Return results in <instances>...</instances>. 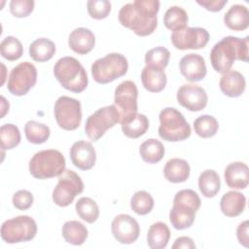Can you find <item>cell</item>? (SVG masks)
Listing matches in <instances>:
<instances>
[{"mask_svg":"<svg viewBox=\"0 0 249 249\" xmlns=\"http://www.w3.org/2000/svg\"><path fill=\"white\" fill-rule=\"evenodd\" d=\"M158 0H135L124 5L119 11L120 23L131 29L138 36L152 34L158 25Z\"/></svg>","mask_w":249,"mask_h":249,"instance_id":"1","label":"cell"},{"mask_svg":"<svg viewBox=\"0 0 249 249\" xmlns=\"http://www.w3.org/2000/svg\"><path fill=\"white\" fill-rule=\"evenodd\" d=\"M248 40V36L243 39L227 36L216 43L210 53V61L214 70L223 74L231 70L236 59L247 62Z\"/></svg>","mask_w":249,"mask_h":249,"instance_id":"2","label":"cell"},{"mask_svg":"<svg viewBox=\"0 0 249 249\" xmlns=\"http://www.w3.org/2000/svg\"><path fill=\"white\" fill-rule=\"evenodd\" d=\"M201 200L198 195L191 190L185 189L176 193L173 199V206L169 212V221L174 229L185 230L190 228L199 209Z\"/></svg>","mask_w":249,"mask_h":249,"instance_id":"3","label":"cell"},{"mask_svg":"<svg viewBox=\"0 0 249 249\" xmlns=\"http://www.w3.org/2000/svg\"><path fill=\"white\" fill-rule=\"evenodd\" d=\"M53 74L60 85L73 92H82L88 87L87 72L78 59L73 56L59 58L53 67Z\"/></svg>","mask_w":249,"mask_h":249,"instance_id":"4","label":"cell"},{"mask_svg":"<svg viewBox=\"0 0 249 249\" xmlns=\"http://www.w3.org/2000/svg\"><path fill=\"white\" fill-rule=\"evenodd\" d=\"M65 170L63 155L54 149L37 152L29 161V172L37 179H49L59 176Z\"/></svg>","mask_w":249,"mask_h":249,"instance_id":"5","label":"cell"},{"mask_svg":"<svg viewBox=\"0 0 249 249\" xmlns=\"http://www.w3.org/2000/svg\"><path fill=\"white\" fill-rule=\"evenodd\" d=\"M159 135L165 141L177 142L190 137L191 126L181 112L173 107L162 109L159 115Z\"/></svg>","mask_w":249,"mask_h":249,"instance_id":"6","label":"cell"},{"mask_svg":"<svg viewBox=\"0 0 249 249\" xmlns=\"http://www.w3.org/2000/svg\"><path fill=\"white\" fill-rule=\"evenodd\" d=\"M128 69V63L124 55L112 53L96 59L91 65V75L99 84L111 83L124 76Z\"/></svg>","mask_w":249,"mask_h":249,"instance_id":"7","label":"cell"},{"mask_svg":"<svg viewBox=\"0 0 249 249\" xmlns=\"http://www.w3.org/2000/svg\"><path fill=\"white\" fill-rule=\"evenodd\" d=\"M0 233L2 239L7 243L26 242L35 237L37 224L30 216H17L3 222Z\"/></svg>","mask_w":249,"mask_h":249,"instance_id":"8","label":"cell"},{"mask_svg":"<svg viewBox=\"0 0 249 249\" xmlns=\"http://www.w3.org/2000/svg\"><path fill=\"white\" fill-rule=\"evenodd\" d=\"M120 112L115 105H109L96 110L86 121L85 131L92 141L101 138L107 129L120 123Z\"/></svg>","mask_w":249,"mask_h":249,"instance_id":"9","label":"cell"},{"mask_svg":"<svg viewBox=\"0 0 249 249\" xmlns=\"http://www.w3.org/2000/svg\"><path fill=\"white\" fill-rule=\"evenodd\" d=\"M83 191L84 183L81 177L73 170L65 169L58 176V182L53 191V200L56 205L66 207Z\"/></svg>","mask_w":249,"mask_h":249,"instance_id":"10","label":"cell"},{"mask_svg":"<svg viewBox=\"0 0 249 249\" xmlns=\"http://www.w3.org/2000/svg\"><path fill=\"white\" fill-rule=\"evenodd\" d=\"M54 118L59 127L65 130H74L82 121L81 103L75 98L62 95L54 103Z\"/></svg>","mask_w":249,"mask_h":249,"instance_id":"11","label":"cell"},{"mask_svg":"<svg viewBox=\"0 0 249 249\" xmlns=\"http://www.w3.org/2000/svg\"><path fill=\"white\" fill-rule=\"evenodd\" d=\"M37 81V69L28 62L24 61L15 66L9 76L8 90L17 96L24 95L32 89Z\"/></svg>","mask_w":249,"mask_h":249,"instance_id":"12","label":"cell"},{"mask_svg":"<svg viewBox=\"0 0 249 249\" xmlns=\"http://www.w3.org/2000/svg\"><path fill=\"white\" fill-rule=\"evenodd\" d=\"M209 41V33L202 27H183L174 30L171 42L179 50H198L204 48Z\"/></svg>","mask_w":249,"mask_h":249,"instance_id":"13","label":"cell"},{"mask_svg":"<svg viewBox=\"0 0 249 249\" xmlns=\"http://www.w3.org/2000/svg\"><path fill=\"white\" fill-rule=\"evenodd\" d=\"M138 89L134 82L124 81L115 89L114 102L120 112L121 120L126 116L137 113Z\"/></svg>","mask_w":249,"mask_h":249,"instance_id":"14","label":"cell"},{"mask_svg":"<svg viewBox=\"0 0 249 249\" xmlns=\"http://www.w3.org/2000/svg\"><path fill=\"white\" fill-rule=\"evenodd\" d=\"M111 231L117 241L122 244H131L138 238L140 227L130 215L119 214L112 221Z\"/></svg>","mask_w":249,"mask_h":249,"instance_id":"15","label":"cell"},{"mask_svg":"<svg viewBox=\"0 0 249 249\" xmlns=\"http://www.w3.org/2000/svg\"><path fill=\"white\" fill-rule=\"evenodd\" d=\"M176 97L181 106L193 112L204 109L208 101L205 89L195 84H186L181 86L177 90Z\"/></svg>","mask_w":249,"mask_h":249,"instance_id":"16","label":"cell"},{"mask_svg":"<svg viewBox=\"0 0 249 249\" xmlns=\"http://www.w3.org/2000/svg\"><path fill=\"white\" fill-rule=\"evenodd\" d=\"M70 159L79 169L89 170L95 164L96 153L90 142L79 140L74 142L70 149Z\"/></svg>","mask_w":249,"mask_h":249,"instance_id":"17","label":"cell"},{"mask_svg":"<svg viewBox=\"0 0 249 249\" xmlns=\"http://www.w3.org/2000/svg\"><path fill=\"white\" fill-rule=\"evenodd\" d=\"M179 68L181 74L191 82L202 80L207 72L204 58L197 53L184 55L179 62Z\"/></svg>","mask_w":249,"mask_h":249,"instance_id":"18","label":"cell"},{"mask_svg":"<svg viewBox=\"0 0 249 249\" xmlns=\"http://www.w3.org/2000/svg\"><path fill=\"white\" fill-rule=\"evenodd\" d=\"M68 45L75 53L79 54H87L95 45L94 34L89 28H75L68 37Z\"/></svg>","mask_w":249,"mask_h":249,"instance_id":"19","label":"cell"},{"mask_svg":"<svg viewBox=\"0 0 249 249\" xmlns=\"http://www.w3.org/2000/svg\"><path fill=\"white\" fill-rule=\"evenodd\" d=\"M227 185L231 189H245L249 182L248 166L241 161L230 163L224 172Z\"/></svg>","mask_w":249,"mask_h":249,"instance_id":"20","label":"cell"},{"mask_svg":"<svg viewBox=\"0 0 249 249\" xmlns=\"http://www.w3.org/2000/svg\"><path fill=\"white\" fill-rule=\"evenodd\" d=\"M220 89L230 97L240 96L245 90L246 82L244 76L235 70H229L223 73L220 79Z\"/></svg>","mask_w":249,"mask_h":249,"instance_id":"21","label":"cell"},{"mask_svg":"<svg viewBox=\"0 0 249 249\" xmlns=\"http://www.w3.org/2000/svg\"><path fill=\"white\" fill-rule=\"evenodd\" d=\"M123 133L128 138H138L146 133L149 128L148 118L140 113H134L123 118L121 121Z\"/></svg>","mask_w":249,"mask_h":249,"instance_id":"22","label":"cell"},{"mask_svg":"<svg viewBox=\"0 0 249 249\" xmlns=\"http://www.w3.org/2000/svg\"><path fill=\"white\" fill-rule=\"evenodd\" d=\"M224 22L231 30H245L249 25L248 9L241 4L232 5L225 14Z\"/></svg>","mask_w":249,"mask_h":249,"instance_id":"23","label":"cell"},{"mask_svg":"<svg viewBox=\"0 0 249 249\" xmlns=\"http://www.w3.org/2000/svg\"><path fill=\"white\" fill-rule=\"evenodd\" d=\"M141 81L148 91L160 92L165 88L167 78L164 70L146 65L141 72Z\"/></svg>","mask_w":249,"mask_h":249,"instance_id":"24","label":"cell"},{"mask_svg":"<svg viewBox=\"0 0 249 249\" xmlns=\"http://www.w3.org/2000/svg\"><path fill=\"white\" fill-rule=\"evenodd\" d=\"M246 205V197L239 192H227L220 200V207L224 215L236 217L240 215Z\"/></svg>","mask_w":249,"mask_h":249,"instance_id":"25","label":"cell"},{"mask_svg":"<svg viewBox=\"0 0 249 249\" xmlns=\"http://www.w3.org/2000/svg\"><path fill=\"white\" fill-rule=\"evenodd\" d=\"M190 165L187 160L179 158H173L164 165L163 175L171 183L185 182L190 176Z\"/></svg>","mask_w":249,"mask_h":249,"instance_id":"26","label":"cell"},{"mask_svg":"<svg viewBox=\"0 0 249 249\" xmlns=\"http://www.w3.org/2000/svg\"><path fill=\"white\" fill-rule=\"evenodd\" d=\"M170 238V231L163 222H156L151 225L148 234L147 243L152 249H163L166 247Z\"/></svg>","mask_w":249,"mask_h":249,"instance_id":"27","label":"cell"},{"mask_svg":"<svg viewBox=\"0 0 249 249\" xmlns=\"http://www.w3.org/2000/svg\"><path fill=\"white\" fill-rule=\"evenodd\" d=\"M55 53V45L47 38H39L33 41L29 46V55L38 62L50 60Z\"/></svg>","mask_w":249,"mask_h":249,"instance_id":"28","label":"cell"},{"mask_svg":"<svg viewBox=\"0 0 249 249\" xmlns=\"http://www.w3.org/2000/svg\"><path fill=\"white\" fill-rule=\"evenodd\" d=\"M62 236L66 242L73 245H82L88 238L87 228L78 221H67L62 226Z\"/></svg>","mask_w":249,"mask_h":249,"instance_id":"29","label":"cell"},{"mask_svg":"<svg viewBox=\"0 0 249 249\" xmlns=\"http://www.w3.org/2000/svg\"><path fill=\"white\" fill-rule=\"evenodd\" d=\"M198 188L205 197L215 196L221 188V181L218 173L213 169L202 171L198 177Z\"/></svg>","mask_w":249,"mask_h":249,"instance_id":"30","label":"cell"},{"mask_svg":"<svg viewBox=\"0 0 249 249\" xmlns=\"http://www.w3.org/2000/svg\"><path fill=\"white\" fill-rule=\"evenodd\" d=\"M139 153L144 161L148 163H157L164 156V147L160 140L149 138L140 145Z\"/></svg>","mask_w":249,"mask_h":249,"instance_id":"31","label":"cell"},{"mask_svg":"<svg viewBox=\"0 0 249 249\" xmlns=\"http://www.w3.org/2000/svg\"><path fill=\"white\" fill-rule=\"evenodd\" d=\"M78 216L87 223L92 224L99 217V208L97 203L90 197L83 196L78 199L75 205Z\"/></svg>","mask_w":249,"mask_h":249,"instance_id":"32","label":"cell"},{"mask_svg":"<svg viewBox=\"0 0 249 249\" xmlns=\"http://www.w3.org/2000/svg\"><path fill=\"white\" fill-rule=\"evenodd\" d=\"M188 20L187 12L179 6H172L168 8L163 16V23L165 27L173 31L186 27Z\"/></svg>","mask_w":249,"mask_h":249,"instance_id":"33","label":"cell"},{"mask_svg":"<svg viewBox=\"0 0 249 249\" xmlns=\"http://www.w3.org/2000/svg\"><path fill=\"white\" fill-rule=\"evenodd\" d=\"M24 133L26 139L33 144H42L46 142L50 136V127L36 121H28L24 125Z\"/></svg>","mask_w":249,"mask_h":249,"instance_id":"34","label":"cell"},{"mask_svg":"<svg viewBox=\"0 0 249 249\" xmlns=\"http://www.w3.org/2000/svg\"><path fill=\"white\" fill-rule=\"evenodd\" d=\"M194 128L198 136L202 138H209L217 133L219 124L213 116L202 115L195 120Z\"/></svg>","mask_w":249,"mask_h":249,"instance_id":"35","label":"cell"},{"mask_svg":"<svg viewBox=\"0 0 249 249\" xmlns=\"http://www.w3.org/2000/svg\"><path fill=\"white\" fill-rule=\"evenodd\" d=\"M0 52L4 58L14 61L22 55L23 47L18 38L14 36H7L0 44Z\"/></svg>","mask_w":249,"mask_h":249,"instance_id":"36","label":"cell"},{"mask_svg":"<svg viewBox=\"0 0 249 249\" xmlns=\"http://www.w3.org/2000/svg\"><path fill=\"white\" fill-rule=\"evenodd\" d=\"M169 57H170L169 51L164 47L159 46L149 50L146 53L145 63L147 66H152V67L164 70V68L168 64Z\"/></svg>","mask_w":249,"mask_h":249,"instance_id":"37","label":"cell"},{"mask_svg":"<svg viewBox=\"0 0 249 249\" xmlns=\"http://www.w3.org/2000/svg\"><path fill=\"white\" fill-rule=\"evenodd\" d=\"M1 148L3 150H11L17 147L20 142V132L17 125L13 124H5L0 127Z\"/></svg>","mask_w":249,"mask_h":249,"instance_id":"38","label":"cell"},{"mask_svg":"<svg viewBox=\"0 0 249 249\" xmlns=\"http://www.w3.org/2000/svg\"><path fill=\"white\" fill-rule=\"evenodd\" d=\"M131 209L138 215L150 213L154 207V198L146 191L136 192L130 199Z\"/></svg>","mask_w":249,"mask_h":249,"instance_id":"39","label":"cell"},{"mask_svg":"<svg viewBox=\"0 0 249 249\" xmlns=\"http://www.w3.org/2000/svg\"><path fill=\"white\" fill-rule=\"evenodd\" d=\"M87 7L89 15L95 19L105 18L111 12V3L108 0H89Z\"/></svg>","mask_w":249,"mask_h":249,"instance_id":"40","label":"cell"},{"mask_svg":"<svg viewBox=\"0 0 249 249\" xmlns=\"http://www.w3.org/2000/svg\"><path fill=\"white\" fill-rule=\"evenodd\" d=\"M34 9L33 0H12L10 2V12L17 18H25Z\"/></svg>","mask_w":249,"mask_h":249,"instance_id":"41","label":"cell"},{"mask_svg":"<svg viewBox=\"0 0 249 249\" xmlns=\"http://www.w3.org/2000/svg\"><path fill=\"white\" fill-rule=\"evenodd\" d=\"M33 203V195L27 190H19L13 196V204L18 210H26Z\"/></svg>","mask_w":249,"mask_h":249,"instance_id":"42","label":"cell"},{"mask_svg":"<svg viewBox=\"0 0 249 249\" xmlns=\"http://www.w3.org/2000/svg\"><path fill=\"white\" fill-rule=\"evenodd\" d=\"M248 228H249V222L246 220L242 223H240L236 229V236L238 239V242L243 245L244 247H248L249 244V236H248Z\"/></svg>","mask_w":249,"mask_h":249,"instance_id":"43","label":"cell"},{"mask_svg":"<svg viewBox=\"0 0 249 249\" xmlns=\"http://www.w3.org/2000/svg\"><path fill=\"white\" fill-rule=\"evenodd\" d=\"M196 3L210 12H218L228 3L227 0H196Z\"/></svg>","mask_w":249,"mask_h":249,"instance_id":"44","label":"cell"},{"mask_svg":"<svg viewBox=\"0 0 249 249\" xmlns=\"http://www.w3.org/2000/svg\"><path fill=\"white\" fill-rule=\"evenodd\" d=\"M195 249L196 248V244L194 242V240L189 237V236H180L178 238L175 239L173 245H172V249Z\"/></svg>","mask_w":249,"mask_h":249,"instance_id":"45","label":"cell"}]
</instances>
